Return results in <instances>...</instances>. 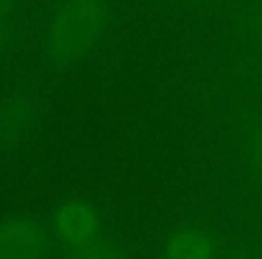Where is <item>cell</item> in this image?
<instances>
[{
  "label": "cell",
  "instance_id": "cell-2",
  "mask_svg": "<svg viewBox=\"0 0 262 259\" xmlns=\"http://www.w3.org/2000/svg\"><path fill=\"white\" fill-rule=\"evenodd\" d=\"M51 227L56 240L70 248L97 236L99 216L95 209L84 202H67L52 214Z\"/></svg>",
  "mask_w": 262,
  "mask_h": 259
},
{
  "label": "cell",
  "instance_id": "cell-3",
  "mask_svg": "<svg viewBox=\"0 0 262 259\" xmlns=\"http://www.w3.org/2000/svg\"><path fill=\"white\" fill-rule=\"evenodd\" d=\"M47 250V232L27 220H6L0 223V257L36 259Z\"/></svg>",
  "mask_w": 262,
  "mask_h": 259
},
{
  "label": "cell",
  "instance_id": "cell-1",
  "mask_svg": "<svg viewBox=\"0 0 262 259\" xmlns=\"http://www.w3.org/2000/svg\"><path fill=\"white\" fill-rule=\"evenodd\" d=\"M108 16L106 0H65L49 24V59L63 63L83 54L101 36Z\"/></svg>",
  "mask_w": 262,
  "mask_h": 259
},
{
  "label": "cell",
  "instance_id": "cell-4",
  "mask_svg": "<svg viewBox=\"0 0 262 259\" xmlns=\"http://www.w3.org/2000/svg\"><path fill=\"white\" fill-rule=\"evenodd\" d=\"M215 240L201 229H182L171 234L164 248L167 259H207L215 254Z\"/></svg>",
  "mask_w": 262,
  "mask_h": 259
},
{
  "label": "cell",
  "instance_id": "cell-6",
  "mask_svg": "<svg viewBox=\"0 0 262 259\" xmlns=\"http://www.w3.org/2000/svg\"><path fill=\"white\" fill-rule=\"evenodd\" d=\"M11 2L13 0H0V45L4 42V26H2V22H4L6 13L11 8Z\"/></svg>",
  "mask_w": 262,
  "mask_h": 259
},
{
  "label": "cell",
  "instance_id": "cell-5",
  "mask_svg": "<svg viewBox=\"0 0 262 259\" xmlns=\"http://www.w3.org/2000/svg\"><path fill=\"white\" fill-rule=\"evenodd\" d=\"M67 255L76 259H113L119 257L120 252L117 250V247L112 241L94 236L83 243L76 245V247H70Z\"/></svg>",
  "mask_w": 262,
  "mask_h": 259
}]
</instances>
